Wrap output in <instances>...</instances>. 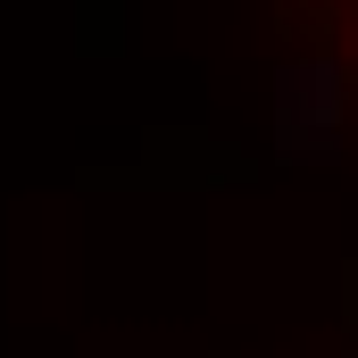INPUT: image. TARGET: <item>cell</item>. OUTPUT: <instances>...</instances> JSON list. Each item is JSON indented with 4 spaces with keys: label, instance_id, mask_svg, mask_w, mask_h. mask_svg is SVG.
<instances>
[{
    "label": "cell",
    "instance_id": "obj_1",
    "mask_svg": "<svg viewBox=\"0 0 358 358\" xmlns=\"http://www.w3.org/2000/svg\"><path fill=\"white\" fill-rule=\"evenodd\" d=\"M283 134L308 150H358V0H317L283 59Z\"/></svg>",
    "mask_w": 358,
    "mask_h": 358
},
{
    "label": "cell",
    "instance_id": "obj_2",
    "mask_svg": "<svg viewBox=\"0 0 358 358\" xmlns=\"http://www.w3.org/2000/svg\"><path fill=\"white\" fill-rule=\"evenodd\" d=\"M292 358H358V342H334V350H292Z\"/></svg>",
    "mask_w": 358,
    "mask_h": 358
}]
</instances>
